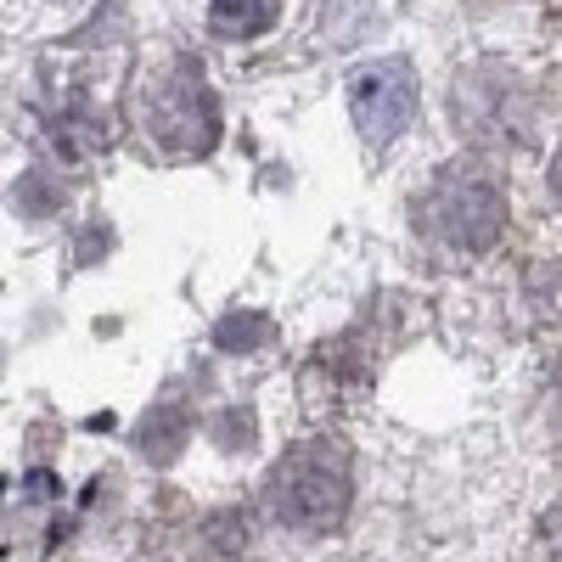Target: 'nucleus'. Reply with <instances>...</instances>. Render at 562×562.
<instances>
[{
    "instance_id": "2",
    "label": "nucleus",
    "mask_w": 562,
    "mask_h": 562,
    "mask_svg": "<svg viewBox=\"0 0 562 562\" xmlns=\"http://www.w3.org/2000/svg\"><path fill=\"white\" fill-rule=\"evenodd\" d=\"M265 501L288 529L333 535L344 524V512H349V456H344V445H333V439L293 445L270 467Z\"/></svg>"
},
{
    "instance_id": "4",
    "label": "nucleus",
    "mask_w": 562,
    "mask_h": 562,
    "mask_svg": "<svg viewBox=\"0 0 562 562\" xmlns=\"http://www.w3.org/2000/svg\"><path fill=\"white\" fill-rule=\"evenodd\" d=\"M140 108H147V135L164 153H203L214 140V102L209 85L192 68H175L169 79H158L153 90H140Z\"/></svg>"
},
{
    "instance_id": "3",
    "label": "nucleus",
    "mask_w": 562,
    "mask_h": 562,
    "mask_svg": "<svg viewBox=\"0 0 562 562\" xmlns=\"http://www.w3.org/2000/svg\"><path fill=\"white\" fill-rule=\"evenodd\" d=\"M540 119H546V97L518 68L479 63L456 85V124L484 147H535Z\"/></svg>"
},
{
    "instance_id": "7",
    "label": "nucleus",
    "mask_w": 562,
    "mask_h": 562,
    "mask_svg": "<svg viewBox=\"0 0 562 562\" xmlns=\"http://www.w3.org/2000/svg\"><path fill=\"white\" fill-rule=\"evenodd\" d=\"M557 411H562V366H557Z\"/></svg>"
},
{
    "instance_id": "5",
    "label": "nucleus",
    "mask_w": 562,
    "mask_h": 562,
    "mask_svg": "<svg viewBox=\"0 0 562 562\" xmlns=\"http://www.w3.org/2000/svg\"><path fill=\"white\" fill-rule=\"evenodd\" d=\"M540 546H546V562H562V501L546 512V524H540Z\"/></svg>"
},
{
    "instance_id": "6",
    "label": "nucleus",
    "mask_w": 562,
    "mask_h": 562,
    "mask_svg": "<svg viewBox=\"0 0 562 562\" xmlns=\"http://www.w3.org/2000/svg\"><path fill=\"white\" fill-rule=\"evenodd\" d=\"M551 198L562 203V147H557V158H551Z\"/></svg>"
},
{
    "instance_id": "1",
    "label": "nucleus",
    "mask_w": 562,
    "mask_h": 562,
    "mask_svg": "<svg viewBox=\"0 0 562 562\" xmlns=\"http://www.w3.org/2000/svg\"><path fill=\"white\" fill-rule=\"evenodd\" d=\"M416 231L434 248L456 254V259L490 254L501 243V231H506V192H501V180L484 164H473V158L439 169L428 180V192L416 198Z\"/></svg>"
}]
</instances>
